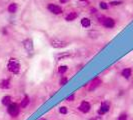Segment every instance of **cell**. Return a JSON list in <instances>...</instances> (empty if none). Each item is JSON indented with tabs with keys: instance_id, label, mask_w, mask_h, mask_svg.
Segmentation results:
<instances>
[{
	"instance_id": "27",
	"label": "cell",
	"mask_w": 133,
	"mask_h": 120,
	"mask_svg": "<svg viewBox=\"0 0 133 120\" xmlns=\"http://www.w3.org/2000/svg\"><path fill=\"white\" fill-rule=\"evenodd\" d=\"M39 120H47V119H45V118H40Z\"/></svg>"
},
{
	"instance_id": "10",
	"label": "cell",
	"mask_w": 133,
	"mask_h": 120,
	"mask_svg": "<svg viewBox=\"0 0 133 120\" xmlns=\"http://www.w3.org/2000/svg\"><path fill=\"white\" fill-rule=\"evenodd\" d=\"M71 56H72V53L69 52V51H67V52H63V53L57 54V55L55 56V58H56L57 61H60V60L65 59V58H68V57H71Z\"/></svg>"
},
{
	"instance_id": "13",
	"label": "cell",
	"mask_w": 133,
	"mask_h": 120,
	"mask_svg": "<svg viewBox=\"0 0 133 120\" xmlns=\"http://www.w3.org/2000/svg\"><path fill=\"white\" fill-rule=\"evenodd\" d=\"M11 100H12L11 96H9V95L4 96V97L2 98V104H3V105H5V106H8L10 103H12V102H11Z\"/></svg>"
},
{
	"instance_id": "3",
	"label": "cell",
	"mask_w": 133,
	"mask_h": 120,
	"mask_svg": "<svg viewBox=\"0 0 133 120\" xmlns=\"http://www.w3.org/2000/svg\"><path fill=\"white\" fill-rule=\"evenodd\" d=\"M7 111H8V113H9L10 116L16 117L19 114V106H18V104H16V103H10L8 105V107H7Z\"/></svg>"
},
{
	"instance_id": "2",
	"label": "cell",
	"mask_w": 133,
	"mask_h": 120,
	"mask_svg": "<svg viewBox=\"0 0 133 120\" xmlns=\"http://www.w3.org/2000/svg\"><path fill=\"white\" fill-rule=\"evenodd\" d=\"M69 42L67 41H64V40H61L59 38H51L50 39V45L53 47V48H57V49H60V48H64V47L68 46Z\"/></svg>"
},
{
	"instance_id": "11",
	"label": "cell",
	"mask_w": 133,
	"mask_h": 120,
	"mask_svg": "<svg viewBox=\"0 0 133 120\" xmlns=\"http://www.w3.org/2000/svg\"><path fill=\"white\" fill-rule=\"evenodd\" d=\"M10 86H11L10 81L8 79H4L0 82V88L1 89H8V88H10Z\"/></svg>"
},
{
	"instance_id": "25",
	"label": "cell",
	"mask_w": 133,
	"mask_h": 120,
	"mask_svg": "<svg viewBox=\"0 0 133 120\" xmlns=\"http://www.w3.org/2000/svg\"><path fill=\"white\" fill-rule=\"evenodd\" d=\"M89 120H102V118H101V116H95V117L90 118Z\"/></svg>"
},
{
	"instance_id": "6",
	"label": "cell",
	"mask_w": 133,
	"mask_h": 120,
	"mask_svg": "<svg viewBox=\"0 0 133 120\" xmlns=\"http://www.w3.org/2000/svg\"><path fill=\"white\" fill-rule=\"evenodd\" d=\"M23 46L24 48L26 49L27 52L29 53H32L34 50V47H33V41L31 39H25L23 41Z\"/></svg>"
},
{
	"instance_id": "7",
	"label": "cell",
	"mask_w": 133,
	"mask_h": 120,
	"mask_svg": "<svg viewBox=\"0 0 133 120\" xmlns=\"http://www.w3.org/2000/svg\"><path fill=\"white\" fill-rule=\"evenodd\" d=\"M100 84H101L100 78H95V79H93L89 83V85H88V91H93V90H95Z\"/></svg>"
},
{
	"instance_id": "1",
	"label": "cell",
	"mask_w": 133,
	"mask_h": 120,
	"mask_svg": "<svg viewBox=\"0 0 133 120\" xmlns=\"http://www.w3.org/2000/svg\"><path fill=\"white\" fill-rule=\"evenodd\" d=\"M7 69L13 74L19 73L20 63L18 62V60L14 59V58H11V59L8 61V63H7Z\"/></svg>"
},
{
	"instance_id": "26",
	"label": "cell",
	"mask_w": 133,
	"mask_h": 120,
	"mask_svg": "<svg viewBox=\"0 0 133 120\" xmlns=\"http://www.w3.org/2000/svg\"><path fill=\"white\" fill-rule=\"evenodd\" d=\"M70 0H59V2L61 3V4H65V3H67V2H69Z\"/></svg>"
},
{
	"instance_id": "9",
	"label": "cell",
	"mask_w": 133,
	"mask_h": 120,
	"mask_svg": "<svg viewBox=\"0 0 133 120\" xmlns=\"http://www.w3.org/2000/svg\"><path fill=\"white\" fill-rule=\"evenodd\" d=\"M102 23L106 28H113L114 25H115V21L112 18H105L102 21Z\"/></svg>"
},
{
	"instance_id": "16",
	"label": "cell",
	"mask_w": 133,
	"mask_h": 120,
	"mask_svg": "<svg viewBox=\"0 0 133 120\" xmlns=\"http://www.w3.org/2000/svg\"><path fill=\"white\" fill-rule=\"evenodd\" d=\"M17 11V4L16 3H11L9 6H8V12L10 13H15Z\"/></svg>"
},
{
	"instance_id": "20",
	"label": "cell",
	"mask_w": 133,
	"mask_h": 120,
	"mask_svg": "<svg viewBox=\"0 0 133 120\" xmlns=\"http://www.w3.org/2000/svg\"><path fill=\"white\" fill-rule=\"evenodd\" d=\"M59 112L61 114H66L67 112H68V110H67V107L65 106H62L59 108Z\"/></svg>"
},
{
	"instance_id": "23",
	"label": "cell",
	"mask_w": 133,
	"mask_h": 120,
	"mask_svg": "<svg viewBox=\"0 0 133 120\" xmlns=\"http://www.w3.org/2000/svg\"><path fill=\"white\" fill-rule=\"evenodd\" d=\"M118 120H127V115L126 114H121L119 116V118H118Z\"/></svg>"
},
{
	"instance_id": "19",
	"label": "cell",
	"mask_w": 133,
	"mask_h": 120,
	"mask_svg": "<svg viewBox=\"0 0 133 120\" xmlns=\"http://www.w3.org/2000/svg\"><path fill=\"white\" fill-rule=\"evenodd\" d=\"M99 6H100V8L103 9V10H107V9H108V4L105 3V2H100Z\"/></svg>"
},
{
	"instance_id": "8",
	"label": "cell",
	"mask_w": 133,
	"mask_h": 120,
	"mask_svg": "<svg viewBox=\"0 0 133 120\" xmlns=\"http://www.w3.org/2000/svg\"><path fill=\"white\" fill-rule=\"evenodd\" d=\"M109 108H110V103L109 102H103L102 104H101V106H100L99 110H98V114L99 115H103V114L107 113L108 111H109Z\"/></svg>"
},
{
	"instance_id": "18",
	"label": "cell",
	"mask_w": 133,
	"mask_h": 120,
	"mask_svg": "<svg viewBox=\"0 0 133 120\" xmlns=\"http://www.w3.org/2000/svg\"><path fill=\"white\" fill-rule=\"evenodd\" d=\"M67 70H68V66H66V65H62V66H59V68H58V72L60 74L65 73Z\"/></svg>"
},
{
	"instance_id": "15",
	"label": "cell",
	"mask_w": 133,
	"mask_h": 120,
	"mask_svg": "<svg viewBox=\"0 0 133 120\" xmlns=\"http://www.w3.org/2000/svg\"><path fill=\"white\" fill-rule=\"evenodd\" d=\"M122 76H123L124 78L128 79V78L131 76V69H130V68H125V69L122 71Z\"/></svg>"
},
{
	"instance_id": "22",
	"label": "cell",
	"mask_w": 133,
	"mask_h": 120,
	"mask_svg": "<svg viewBox=\"0 0 133 120\" xmlns=\"http://www.w3.org/2000/svg\"><path fill=\"white\" fill-rule=\"evenodd\" d=\"M68 79H67L66 77H63V78H61L60 80V85H64V84H66Z\"/></svg>"
},
{
	"instance_id": "5",
	"label": "cell",
	"mask_w": 133,
	"mask_h": 120,
	"mask_svg": "<svg viewBox=\"0 0 133 120\" xmlns=\"http://www.w3.org/2000/svg\"><path fill=\"white\" fill-rule=\"evenodd\" d=\"M90 108H91V105L87 101H82L81 104L78 106V109H79L82 113H88L90 111Z\"/></svg>"
},
{
	"instance_id": "24",
	"label": "cell",
	"mask_w": 133,
	"mask_h": 120,
	"mask_svg": "<svg viewBox=\"0 0 133 120\" xmlns=\"http://www.w3.org/2000/svg\"><path fill=\"white\" fill-rule=\"evenodd\" d=\"M74 97H75V95H74V94H72V95H70V96H69V97H68L66 100H67V101H73Z\"/></svg>"
},
{
	"instance_id": "17",
	"label": "cell",
	"mask_w": 133,
	"mask_h": 120,
	"mask_svg": "<svg viewBox=\"0 0 133 120\" xmlns=\"http://www.w3.org/2000/svg\"><path fill=\"white\" fill-rule=\"evenodd\" d=\"M28 104H29V98H28V96H25L21 101V107L22 108H26L28 106Z\"/></svg>"
},
{
	"instance_id": "4",
	"label": "cell",
	"mask_w": 133,
	"mask_h": 120,
	"mask_svg": "<svg viewBox=\"0 0 133 120\" xmlns=\"http://www.w3.org/2000/svg\"><path fill=\"white\" fill-rule=\"evenodd\" d=\"M47 8H48V10H49L51 13L55 14V15H59V14H61L62 12H63L61 7L58 6V5H55V4H53V3L48 4Z\"/></svg>"
},
{
	"instance_id": "21",
	"label": "cell",
	"mask_w": 133,
	"mask_h": 120,
	"mask_svg": "<svg viewBox=\"0 0 133 120\" xmlns=\"http://www.w3.org/2000/svg\"><path fill=\"white\" fill-rule=\"evenodd\" d=\"M121 3H122L121 1H111L109 4H110V5H112V6H117V5H120Z\"/></svg>"
},
{
	"instance_id": "12",
	"label": "cell",
	"mask_w": 133,
	"mask_h": 120,
	"mask_svg": "<svg viewBox=\"0 0 133 120\" xmlns=\"http://www.w3.org/2000/svg\"><path fill=\"white\" fill-rule=\"evenodd\" d=\"M77 17H78V14L76 13V12H70V13L65 17V20H66V21H73V20H75Z\"/></svg>"
},
{
	"instance_id": "14",
	"label": "cell",
	"mask_w": 133,
	"mask_h": 120,
	"mask_svg": "<svg viewBox=\"0 0 133 120\" xmlns=\"http://www.w3.org/2000/svg\"><path fill=\"white\" fill-rule=\"evenodd\" d=\"M90 24H91V22H90V19H89V18L84 17V18H82V19H81V25H82L83 27L87 28V27L90 26Z\"/></svg>"
}]
</instances>
